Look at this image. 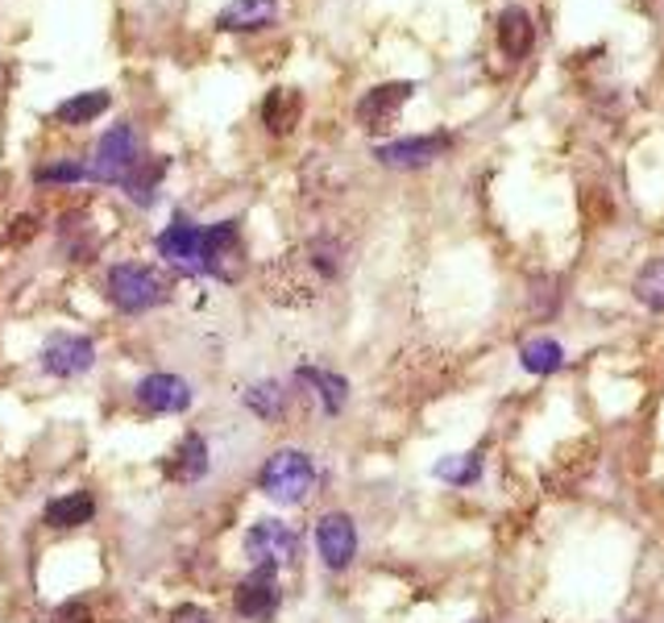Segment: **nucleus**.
<instances>
[{"instance_id":"obj_3","label":"nucleus","mask_w":664,"mask_h":623,"mask_svg":"<svg viewBox=\"0 0 664 623\" xmlns=\"http://www.w3.org/2000/svg\"><path fill=\"white\" fill-rule=\"evenodd\" d=\"M204 270L221 283H241L246 279L249 254L237 221H221V225L204 229Z\"/></svg>"},{"instance_id":"obj_13","label":"nucleus","mask_w":664,"mask_h":623,"mask_svg":"<svg viewBox=\"0 0 664 623\" xmlns=\"http://www.w3.org/2000/svg\"><path fill=\"white\" fill-rule=\"evenodd\" d=\"M279 18V0H233L216 13V25L228 34H249V30H266Z\"/></svg>"},{"instance_id":"obj_18","label":"nucleus","mask_w":664,"mask_h":623,"mask_svg":"<svg viewBox=\"0 0 664 623\" xmlns=\"http://www.w3.org/2000/svg\"><path fill=\"white\" fill-rule=\"evenodd\" d=\"M162 175H167V158H137L130 170H125V179H121V188L130 191L133 204H154V196H158V183H162Z\"/></svg>"},{"instance_id":"obj_22","label":"nucleus","mask_w":664,"mask_h":623,"mask_svg":"<svg viewBox=\"0 0 664 623\" xmlns=\"http://www.w3.org/2000/svg\"><path fill=\"white\" fill-rule=\"evenodd\" d=\"M519 358H524V370H531V375H556L565 366V349L552 337H531L519 349Z\"/></svg>"},{"instance_id":"obj_14","label":"nucleus","mask_w":664,"mask_h":623,"mask_svg":"<svg viewBox=\"0 0 664 623\" xmlns=\"http://www.w3.org/2000/svg\"><path fill=\"white\" fill-rule=\"evenodd\" d=\"M494 30H498V46H503V55H507V58H528L531 42H536V25H531L528 9H519V4L503 9Z\"/></svg>"},{"instance_id":"obj_8","label":"nucleus","mask_w":664,"mask_h":623,"mask_svg":"<svg viewBox=\"0 0 664 623\" xmlns=\"http://www.w3.org/2000/svg\"><path fill=\"white\" fill-rule=\"evenodd\" d=\"M316 548L328 569H345L358 557V524L345 511H328L316 520Z\"/></svg>"},{"instance_id":"obj_17","label":"nucleus","mask_w":664,"mask_h":623,"mask_svg":"<svg viewBox=\"0 0 664 623\" xmlns=\"http://www.w3.org/2000/svg\"><path fill=\"white\" fill-rule=\"evenodd\" d=\"M175 482H200L204 474H209V445H204V436L200 433H188L179 441V449H175L171 466H167Z\"/></svg>"},{"instance_id":"obj_10","label":"nucleus","mask_w":664,"mask_h":623,"mask_svg":"<svg viewBox=\"0 0 664 623\" xmlns=\"http://www.w3.org/2000/svg\"><path fill=\"white\" fill-rule=\"evenodd\" d=\"M154 246H158V254H162L175 270H183V275H200V270H204V229H195L191 221H183V216H175V225L162 229Z\"/></svg>"},{"instance_id":"obj_23","label":"nucleus","mask_w":664,"mask_h":623,"mask_svg":"<svg viewBox=\"0 0 664 623\" xmlns=\"http://www.w3.org/2000/svg\"><path fill=\"white\" fill-rule=\"evenodd\" d=\"M635 300L652 308V312H664V258H652V263L635 275Z\"/></svg>"},{"instance_id":"obj_7","label":"nucleus","mask_w":664,"mask_h":623,"mask_svg":"<svg viewBox=\"0 0 664 623\" xmlns=\"http://www.w3.org/2000/svg\"><path fill=\"white\" fill-rule=\"evenodd\" d=\"M137 163V137H133L130 125H116L100 137V146H95V158L92 167H88V179H100V183H121L125 179V170Z\"/></svg>"},{"instance_id":"obj_9","label":"nucleus","mask_w":664,"mask_h":623,"mask_svg":"<svg viewBox=\"0 0 664 623\" xmlns=\"http://www.w3.org/2000/svg\"><path fill=\"white\" fill-rule=\"evenodd\" d=\"M95 366V345L76 333H55L42 345V370L55 378H79Z\"/></svg>"},{"instance_id":"obj_2","label":"nucleus","mask_w":664,"mask_h":623,"mask_svg":"<svg viewBox=\"0 0 664 623\" xmlns=\"http://www.w3.org/2000/svg\"><path fill=\"white\" fill-rule=\"evenodd\" d=\"M109 296H113V303L121 312H150L158 303H167L171 283L154 266L121 263L109 270Z\"/></svg>"},{"instance_id":"obj_21","label":"nucleus","mask_w":664,"mask_h":623,"mask_svg":"<svg viewBox=\"0 0 664 623\" xmlns=\"http://www.w3.org/2000/svg\"><path fill=\"white\" fill-rule=\"evenodd\" d=\"M246 408L254 415H262L266 424H274V420H283L286 412V391H283V382H254L246 391Z\"/></svg>"},{"instance_id":"obj_20","label":"nucleus","mask_w":664,"mask_h":623,"mask_svg":"<svg viewBox=\"0 0 664 623\" xmlns=\"http://www.w3.org/2000/svg\"><path fill=\"white\" fill-rule=\"evenodd\" d=\"M295 378L316 387V396L324 399V412H341V408H345L349 382H345L341 375H333V370H316V366H300V370H295Z\"/></svg>"},{"instance_id":"obj_16","label":"nucleus","mask_w":664,"mask_h":623,"mask_svg":"<svg viewBox=\"0 0 664 623\" xmlns=\"http://www.w3.org/2000/svg\"><path fill=\"white\" fill-rule=\"evenodd\" d=\"M92 515H95L92 491L58 494V499H50V503H46V524H50V529H83Z\"/></svg>"},{"instance_id":"obj_19","label":"nucleus","mask_w":664,"mask_h":623,"mask_svg":"<svg viewBox=\"0 0 664 623\" xmlns=\"http://www.w3.org/2000/svg\"><path fill=\"white\" fill-rule=\"evenodd\" d=\"M109 104H113V96L109 92H79L58 104L55 121L58 125H88V121H95L100 113H109Z\"/></svg>"},{"instance_id":"obj_4","label":"nucleus","mask_w":664,"mask_h":623,"mask_svg":"<svg viewBox=\"0 0 664 623\" xmlns=\"http://www.w3.org/2000/svg\"><path fill=\"white\" fill-rule=\"evenodd\" d=\"M246 553L254 566H266V569L291 566V561L300 557V536H295V529L279 524V520H258V524L246 532Z\"/></svg>"},{"instance_id":"obj_11","label":"nucleus","mask_w":664,"mask_h":623,"mask_svg":"<svg viewBox=\"0 0 664 623\" xmlns=\"http://www.w3.org/2000/svg\"><path fill=\"white\" fill-rule=\"evenodd\" d=\"M453 146L449 133H432V137H398V142H386L374 151L382 167H398V170H412V167H428L437 163L440 154Z\"/></svg>"},{"instance_id":"obj_15","label":"nucleus","mask_w":664,"mask_h":623,"mask_svg":"<svg viewBox=\"0 0 664 623\" xmlns=\"http://www.w3.org/2000/svg\"><path fill=\"white\" fill-rule=\"evenodd\" d=\"M300 113H304V96L295 92V88H274L262 104V121L274 137H286V133L295 130V125H300Z\"/></svg>"},{"instance_id":"obj_24","label":"nucleus","mask_w":664,"mask_h":623,"mask_svg":"<svg viewBox=\"0 0 664 623\" xmlns=\"http://www.w3.org/2000/svg\"><path fill=\"white\" fill-rule=\"evenodd\" d=\"M437 478L453 482V487H470V482H477V478H482V461H477L474 454L444 457V461L437 466Z\"/></svg>"},{"instance_id":"obj_25","label":"nucleus","mask_w":664,"mask_h":623,"mask_svg":"<svg viewBox=\"0 0 664 623\" xmlns=\"http://www.w3.org/2000/svg\"><path fill=\"white\" fill-rule=\"evenodd\" d=\"M34 179L38 183H76V179H88V167L83 163H55V167H38Z\"/></svg>"},{"instance_id":"obj_5","label":"nucleus","mask_w":664,"mask_h":623,"mask_svg":"<svg viewBox=\"0 0 664 623\" xmlns=\"http://www.w3.org/2000/svg\"><path fill=\"white\" fill-rule=\"evenodd\" d=\"M279 603H283V590L274 582V569H266V566H254V574L241 578L237 590H233V607H237L241 620H254V623L274 620Z\"/></svg>"},{"instance_id":"obj_1","label":"nucleus","mask_w":664,"mask_h":623,"mask_svg":"<svg viewBox=\"0 0 664 623\" xmlns=\"http://www.w3.org/2000/svg\"><path fill=\"white\" fill-rule=\"evenodd\" d=\"M258 487H262V494H270L274 503L300 508L307 494H312V487H316V466H312V457H307L304 449H279V454L262 466Z\"/></svg>"},{"instance_id":"obj_26","label":"nucleus","mask_w":664,"mask_h":623,"mask_svg":"<svg viewBox=\"0 0 664 623\" xmlns=\"http://www.w3.org/2000/svg\"><path fill=\"white\" fill-rule=\"evenodd\" d=\"M171 623H212V615L204 611V607L188 603V607H179V611H175Z\"/></svg>"},{"instance_id":"obj_12","label":"nucleus","mask_w":664,"mask_h":623,"mask_svg":"<svg viewBox=\"0 0 664 623\" xmlns=\"http://www.w3.org/2000/svg\"><path fill=\"white\" fill-rule=\"evenodd\" d=\"M137 403L146 408V412L154 415H179L191 408V387L183 382L179 375H146L142 382H137Z\"/></svg>"},{"instance_id":"obj_6","label":"nucleus","mask_w":664,"mask_h":623,"mask_svg":"<svg viewBox=\"0 0 664 623\" xmlns=\"http://www.w3.org/2000/svg\"><path fill=\"white\" fill-rule=\"evenodd\" d=\"M416 92V84H407V79H398V84H379V88H370V92L358 100V121L365 133H386L391 125L398 121L403 113V104L412 100Z\"/></svg>"}]
</instances>
